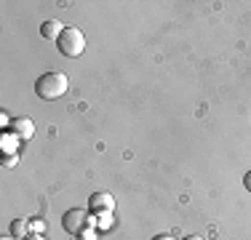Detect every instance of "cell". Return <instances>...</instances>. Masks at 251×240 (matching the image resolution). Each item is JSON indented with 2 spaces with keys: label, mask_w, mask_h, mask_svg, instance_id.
I'll return each instance as SVG.
<instances>
[{
  "label": "cell",
  "mask_w": 251,
  "mask_h": 240,
  "mask_svg": "<svg viewBox=\"0 0 251 240\" xmlns=\"http://www.w3.org/2000/svg\"><path fill=\"white\" fill-rule=\"evenodd\" d=\"M0 240H16V238H0Z\"/></svg>",
  "instance_id": "cell-18"
},
{
  "label": "cell",
  "mask_w": 251,
  "mask_h": 240,
  "mask_svg": "<svg viewBox=\"0 0 251 240\" xmlns=\"http://www.w3.org/2000/svg\"><path fill=\"white\" fill-rule=\"evenodd\" d=\"M11 131H14L22 142H27V139H32V134H35V123L29 118H14L11 120Z\"/></svg>",
  "instance_id": "cell-5"
},
{
  "label": "cell",
  "mask_w": 251,
  "mask_h": 240,
  "mask_svg": "<svg viewBox=\"0 0 251 240\" xmlns=\"http://www.w3.org/2000/svg\"><path fill=\"white\" fill-rule=\"evenodd\" d=\"M11 123V120H8V115H5V112H3V115H0V125H3V128H5V125H8Z\"/></svg>",
  "instance_id": "cell-14"
},
{
  "label": "cell",
  "mask_w": 251,
  "mask_h": 240,
  "mask_svg": "<svg viewBox=\"0 0 251 240\" xmlns=\"http://www.w3.org/2000/svg\"><path fill=\"white\" fill-rule=\"evenodd\" d=\"M62 32H64V24L56 22V19L43 22V27H40V35H43L46 40H59V38H62Z\"/></svg>",
  "instance_id": "cell-7"
},
{
  "label": "cell",
  "mask_w": 251,
  "mask_h": 240,
  "mask_svg": "<svg viewBox=\"0 0 251 240\" xmlns=\"http://www.w3.org/2000/svg\"><path fill=\"white\" fill-rule=\"evenodd\" d=\"M29 230H32V235H43V232H46V221L43 219H29Z\"/></svg>",
  "instance_id": "cell-10"
},
{
  "label": "cell",
  "mask_w": 251,
  "mask_h": 240,
  "mask_svg": "<svg viewBox=\"0 0 251 240\" xmlns=\"http://www.w3.org/2000/svg\"><path fill=\"white\" fill-rule=\"evenodd\" d=\"M243 184H246V190L251 192V171L246 173V176H243Z\"/></svg>",
  "instance_id": "cell-13"
},
{
  "label": "cell",
  "mask_w": 251,
  "mask_h": 240,
  "mask_svg": "<svg viewBox=\"0 0 251 240\" xmlns=\"http://www.w3.org/2000/svg\"><path fill=\"white\" fill-rule=\"evenodd\" d=\"M19 163V152H14V155H3V166L5 168H11V166H16Z\"/></svg>",
  "instance_id": "cell-11"
},
{
  "label": "cell",
  "mask_w": 251,
  "mask_h": 240,
  "mask_svg": "<svg viewBox=\"0 0 251 240\" xmlns=\"http://www.w3.org/2000/svg\"><path fill=\"white\" fill-rule=\"evenodd\" d=\"M27 240H46V238H43V235H29Z\"/></svg>",
  "instance_id": "cell-16"
},
{
  "label": "cell",
  "mask_w": 251,
  "mask_h": 240,
  "mask_svg": "<svg viewBox=\"0 0 251 240\" xmlns=\"http://www.w3.org/2000/svg\"><path fill=\"white\" fill-rule=\"evenodd\" d=\"M11 235H14L16 240H27L29 235H32V230H29V219H16V221H11Z\"/></svg>",
  "instance_id": "cell-8"
},
{
  "label": "cell",
  "mask_w": 251,
  "mask_h": 240,
  "mask_svg": "<svg viewBox=\"0 0 251 240\" xmlns=\"http://www.w3.org/2000/svg\"><path fill=\"white\" fill-rule=\"evenodd\" d=\"M56 46H59V51H62L64 56L75 59V56H80V53L86 51V35H83L77 27H64V32H62V38L56 40Z\"/></svg>",
  "instance_id": "cell-2"
},
{
  "label": "cell",
  "mask_w": 251,
  "mask_h": 240,
  "mask_svg": "<svg viewBox=\"0 0 251 240\" xmlns=\"http://www.w3.org/2000/svg\"><path fill=\"white\" fill-rule=\"evenodd\" d=\"M152 240H176V238H171V235H155Z\"/></svg>",
  "instance_id": "cell-15"
},
{
  "label": "cell",
  "mask_w": 251,
  "mask_h": 240,
  "mask_svg": "<svg viewBox=\"0 0 251 240\" xmlns=\"http://www.w3.org/2000/svg\"><path fill=\"white\" fill-rule=\"evenodd\" d=\"M77 238H80V240H97V232H94V230H83Z\"/></svg>",
  "instance_id": "cell-12"
},
{
  "label": "cell",
  "mask_w": 251,
  "mask_h": 240,
  "mask_svg": "<svg viewBox=\"0 0 251 240\" xmlns=\"http://www.w3.org/2000/svg\"><path fill=\"white\" fill-rule=\"evenodd\" d=\"M35 91H38L40 99L53 101V99H62L64 94L70 91V80L64 72H46L35 80Z\"/></svg>",
  "instance_id": "cell-1"
},
{
  "label": "cell",
  "mask_w": 251,
  "mask_h": 240,
  "mask_svg": "<svg viewBox=\"0 0 251 240\" xmlns=\"http://www.w3.org/2000/svg\"><path fill=\"white\" fill-rule=\"evenodd\" d=\"M88 208H91V214H112L115 211V197L110 195V192H94L91 197H88Z\"/></svg>",
  "instance_id": "cell-4"
},
{
  "label": "cell",
  "mask_w": 251,
  "mask_h": 240,
  "mask_svg": "<svg viewBox=\"0 0 251 240\" xmlns=\"http://www.w3.org/2000/svg\"><path fill=\"white\" fill-rule=\"evenodd\" d=\"M112 227V214H97V230L107 232Z\"/></svg>",
  "instance_id": "cell-9"
},
{
  "label": "cell",
  "mask_w": 251,
  "mask_h": 240,
  "mask_svg": "<svg viewBox=\"0 0 251 240\" xmlns=\"http://www.w3.org/2000/svg\"><path fill=\"white\" fill-rule=\"evenodd\" d=\"M184 240H203V238H198V235H187Z\"/></svg>",
  "instance_id": "cell-17"
},
{
  "label": "cell",
  "mask_w": 251,
  "mask_h": 240,
  "mask_svg": "<svg viewBox=\"0 0 251 240\" xmlns=\"http://www.w3.org/2000/svg\"><path fill=\"white\" fill-rule=\"evenodd\" d=\"M19 136L14 134V131H3V136H0V149H3V155H14L19 152Z\"/></svg>",
  "instance_id": "cell-6"
},
{
  "label": "cell",
  "mask_w": 251,
  "mask_h": 240,
  "mask_svg": "<svg viewBox=\"0 0 251 240\" xmlns=\"http://www.w3.org/2000/svg\"><path fill=\"white\" fill-rule=\"evenodd\" d=\"M62 227L70 235H80L83 230H88V214L83 211V208H70V211H64V216H62Z\"/></svg>",
  "instance_id": "cell-3"
}]
</instances>
